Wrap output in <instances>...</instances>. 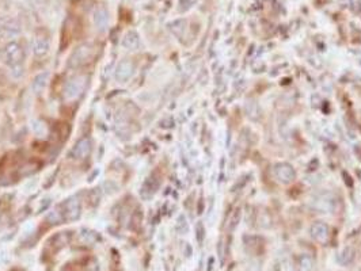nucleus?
Instances as JSON below:
<instances>
[{
    "mask_svg": "<svg viewBox=\"0 0 361 271\" xmlns=\"http://www.w3.org/2000/svg\"><path fill=\"white\" fill-rule=\"evenodd\" d=\"M311 236L312 239H315L317 241L325 243L329 237V228L323 222H315L311 227Z\"/></svg>",
    "mask_w": 361,
    "mask_h": 271,
    "instance_id": "12",
    "label": "nucleus"
},
{
    "mask_svg": "<svg viewBox=\"0 0 361 271\" xmlns=\"http://www.w3.org/2000/svg\"><path fill=\"white\" fill-rule=\"evenodd\" d=\"M31 48H33V53L34 56L38 58H42L45 57L46 54L49 53L50 50V41H49V37L44 34V33H37L36 37H34V40H33V45H31Z\"/></svg>",
    "mask_w": 361,
    "mask_h": 271,
    "instance_id": "5",
    "label": "nucleus"
},
{
    "mask_svg": "<svg viewBox=\"0 0 361 271\" xmlns=\"http://www.w3.org/2000/svg\"><path fill=\"white\" fill-rule=\"evenodd\" d=\"M134 73V64L132 60H122L116 68V80L118 83H126L132 79Z\"/></svg>",
    "mask_w": 361,
    "mask_h": 271,
    "instance_id": "7",
    "label": "nucleus"
},
{
    "mask_svg": "<svg viewBox=\"0 0 361 271\" xmlns=\"http://www.w3.org/2000/svg\"><path fill=\"white\" fill-rule=\"evenodd\" d=\"M62 271H74V270H72V268H69V267H67V268H64Z\"/></svg>",
    "mask_w": 361,
    "mask_h": 271,
    "instance_id": "21",
    "label": "nucleus"
},
{
    "mask_svg": "<svg viewBox=\"0 0 361 271\" xmlns=\"http://www.w3.org/2000/svg\"><path fill=\"white\" fill-rule=\"evenodd\" d=\"M49 72H41V73H38V75L34 77V80L31 83V88H33V91H34L37 95L46 88V85L49 83Z\"/></svg>",
    "mask_w": 361,
    "mask_h": 271,
    "instance_id": "13",
    "label": "nucleus"
},
{
    "mask_svg": "<svg viewBox=\"0 0 361 271\" xmlns=\"http://www.w3.org/2000/svg\"><path fill=\"white\" fill-rule=\"evenodd\" d=\"M138 45H140V38H138V34L136 31H128L122 38V46L126 50H136L138 48Z\"/></svg>",
    "mask_w": 361,
    "mask_h": 271,
    "instance_id": "14",
    "label": "nucleus"
},
{
    "mask_svg": "<svg viewBox=\"0 0 361 271\" xmlns=\"http://www.w3.org/2000/svg\"><path fill=\"white\" fill-rule=\"evenodd\" d=\"M239 221H241V209H238L235 213L232 214L231 221H230V231H234L238 227Z\"/></svg>",
    "mask_w": 361,
    "mask_h": 271,
    "instance_id": "18",
    "label": "nucleus"
},
{
    "mask_svg": "<svg viewBox=\"0 0 361 271\" xmlns=\"http://www.w3.org/2000/svg\"><path fill=\"white\" fill-rule=\"evenodd\" d=\"M185 26H186V21H183V19H178V21H175L170 25V30L174 33L175 36L181 37L182 36L183 30H185Z\"/></svg>",
    "mask_w": 361,
    "mask_h": 271,
    "instance_id": "16",
    "label": "nucleus"
},
{
    "mask_svg": "<svg viewBox=\"0 0 361 271\" xmlns=\"http://www.w3.org/2000/svg\"><path fill=\"white\" fill-rule=\"evenodd\" d=\"M87 81H89V77L86 75H78L75 77H72L64 88V99L65 101H76L78 98H81L85 93L86 87H87Z\"/></svg>",
    "mask_w": 361,
    "mask_h": 271,
    "instance_id": "3",
    "label": "nucleus"
},
{
    "mask_svg": "<svg viewBox=\"0 0 361 271\" xmlns=\"http://www.w3.org/2000/svg\"><path fill=\"white\" fill-rule=\"evenodd\" d=\"M197 228L200 229V233L197 232V239H198L200 241H202V239H204V228H202V225H201V224H198V227Z\"/></svg>",
    "mask_w": 361,
    "mask_h": 271,
    "instance_id": "20",
    "label": "nucleus"
},
{
    "mask_svg": "<svg viewBox=\"0 0 361 271\" xmlns=\"http://www.w3.org/2000/svg\"><path fill=\"white\" fill-rule=\"evenodd\" d=\"M276 176L280 179L281 182L288 183L292 182L295 179V169L291 167L290 164H285V163H280V164L276 165Z\"/></svg>",
    "mask_w": 361,
    "mask_h": 271,
    "instance_id": "11",
    "label": "nucleus"
},
{
    "mask_svg": "<svg viewBox=\"0 0 361 271\" xmlns=\"http://www.w3.org/2000/svg\"><path fill=\"white\" fill-rule=\"evenodd\" d=\"M312 268V259L308 255H303L300 258V270L302 271H310Z\"/></svg>",
    "mask_w": 361,
    "mask_h": 271,
    "instance_id": "17",
    "label": "nucleus"
},
{
    "mask_svg": "<svg viewBox=\"0 0 361 271\" xmlns=\"http://www.w3.org/2000/svg\"><path fill=\"white\" fill-rule=\"evenodd\" d=\"M0 60L10 68L22 65L25 60V50L18 41H9L7 44L0 49Z\"/></svg>",
    "mask_w": 361,
    "mask_h": 271,
    "instance_id": "1",
    "label": "nucleus"
},
{
    "mask_svg": "<svg viewBox=\"0 0 361 271\" xmlns=\"http://www.w3.org/2000/svg\"><path fill=\"white\" fill-rule=\"evenodd\" d=\"M94 25L99 31H105L109 26V13L105 7H99L94 13Z\"/></svg>",
    "mask_w": 361,
    "mask_h": 271,
    "instance_id": "10",
    "label": "nucleus"
},
{
    "mask_svg": "<svg viewBox=\"0 0 361 271\" xmlns=\"http://www.w3.org/2000/svg\"><path fill=\"white\" fill-rule=\"evenodd\" d=\"M60 208H61L64 221L71 222L81 217L82 205L81 201L78 200V198H69V200L65 201Z\"/></svg>",
    "mask_w": 361,
    "mask_h": 271,
    "instance_id": "4",
    "label": "nucleus"
},
{
    "mask_svg": "<svg viewBox=\"0 0 361 271\" xmlns=\"http://www.w3.org/2000/svg\"><path fill=\"white\" fill-rule=\"evenodd\" d=\"M93 151V144L89 137L81 138L79 141L76 142L75 147L72 148L71 155L75 160H86Z\"/></svg>",
    "mask_w": 361,
    "mask_h": 271,
    "instance_id": "6",
    "label": "nucleus"
},
{
    "mask_svg": "<svg viewBox=\"0 0 361 271\" xmlns=\"http://www.w3.org/2000/svg\"><path fill=\"white\" fill-rule=\"evenodd\" d=\"M21 33V25L17 19H9L0 26V37L3 40H11Z\"/></svg>",
    "mask_w": 361,
    "mask_h": 271,
    "instance_id": "8",
    "label": "nucleus"
},
{
    "mask_svg": "<svg viewBox=\"0 0 361 271\" xmlns=\"http://www.w3.org/2000/svg\"><path fill=\"white\" fill-rule=\"evenodd\" d=\"M354 256H356V252L352 247H346V248L342 249V252L339 253L338 256V262L342 264V266H348L350 263L354 260Z\"/></svg>",
    "mask_w": 361,
    "mask_h": 271,
    "instance_id": "15",
    "label": "nucleus"
},
{
    "mask_svg": "<svg viewBox=\"0 0 361 271\" xmlns=\"http://www.w3.org/2000/svg\"><path fill=\"white\" fill-rule=\"evenodd\" d=\"M94 54H95V46L93 44L86 42V44L79 45L68 58V67L74 68V69L85 67L89 62H91Z\"/></svg>",
    "mask_w": 361,
    "mask_h": 271,
    "instance_id": "2",
    "label": "nucleus"
},
{
    "mask_svg": "<svg viewBox=\"0 0 361 271\" xmlns=\"http://www.w3.org/2000/svg\"><path fill=\"white\" fill-rule=\"evenodd\" d=\"M159 185H161V179L156 173H152L147 178V180L144 182L143 189H141V194L143 197L148 198V197H152L156 193V190L159 189Z\"/></svg>",
    "mask_w": 361,
    "mask_h": 271,
    "instance_id": "9",
    "label": "nucleus"
},
{
    "mask_svg": "<svg viewBox=\"0 0 361 271\" xmlns=\"http://www.w3.org/2000/svg\"><path fill=\"white\" fill-rule=\"evenodd\" d=\"M197 0H179V11H187L192 6L196 5Z\"/></svg>",
    "mask_w": 361,
    "mask_h": 271,
    "instance_id": "19",
    "label": "nucleus"
}]
</instances>
